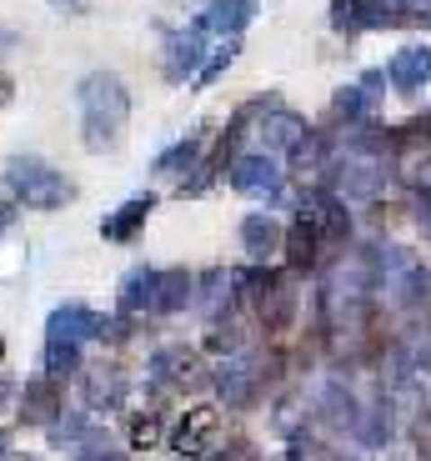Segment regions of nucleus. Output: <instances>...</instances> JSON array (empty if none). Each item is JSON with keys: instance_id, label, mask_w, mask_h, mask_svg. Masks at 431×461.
Listing matches in <instances>:
<instances>
[{"instance_id": "nucleus-1", "label": "nucleus", "mask_w": 431, "mask_h": 461, "mask_svg": "<svg viewBox=\"0 0 431 461\" xmlns=\"http://www.w3.org/2000/svg\"><path fill=\"white\" fill-rule=\"evenodd\" d=\"M76 101H81V140L85 150H111L126 136L130 121V91L116 70H91L81 86H76Z\"/></svg>"}, {"instance_id": "nucleus-2", "label": "nucleus", "mask_w": 431, "mask_h": 461, "mask_svg": "<svg viewBox=\"0 0 431 461\" xmlns=\"http://www.w3.org/2000/svg\"><path fill=\"white\" fill-rule=\"evenodd\" d=\"M5 191H11V201L25 211H60V206L76 201V181H66V176L50 161H40V156H11V161H5Z\"/></svg>"}, {"instance_id": "nucleus-3", "label": "nucleus", "mask_w": 431, "mask_h": 461, "mask_svg": "<svg viewBox=\"0 0 431 461\" xmlns=\"http://www.w3.org/2000/svg\"><path fill=\"white\" fill-rule=\"evenodd\" d=\"M231 185L251 201H276L286 176H281L276 156H261V150H246V156H231Z\"/></svg>"}, {"instance_id": "nucleus-4", "label": "nucleus", "mask_w": 431, "mask_h": 461, "mask_svg": "<svg viewBox=\"0 0 431 461\" xmlns=\"http://www.w3.org/2000/svg\"><path fill=\"white\" fill-rule=\"evenodd\" d=\"M221 437V416H216V406H191L181 421H175V431H171V447H175V456H191V461H201L211 451V441Z\"/></svg>"}, {"instance_id": "nucleus-5", "label": "nucleus", "mask_w": 431, "mask_h": 461, "mask_svg": "<svg viewBox=\"0 0 431 461\" xmlns=\"http://www.w3.org/2000/svg\"><path fill=\"white\" fill-rule=\"evenodd\" d=\"M101 326L105 316L81 306V301H70V306H56L46 321V341H66V346H81V341H101Z\"/></svg>"}, {"instance_id": "nucleus-6", "label": "nucleus", "mask_w": 431, "mask_h": 461, "mask_svg": "<svg viewBox=\"0 0 431 461\" xmlns=\"http://www.w3.org/2000/svg\"><path fill=\"white\" fill-rule=\"evenodd\" d=\"M25 427H56L60 416V381L56 376H31L21 386V406H15Z\"/></svg>"}, {"instance_id": "nucleus-7", "label": "nucleus", "mask_w": 431, "mask_h": 461, "mask_svg": "<svg viewBox=\"0 0 431 461\" xmlns=\"http://www.w3.org/2000/svg\"><path fill=\"white\" fill-rule=\"evenodd\" d=\"M251 21H256V0H206V11L196 15V25L216 41H236Z\"/></svg>"}, {"instance_id": "nucleus-8", "label": "nucleus", "mask_w": 431, "mask_h": 461, "mask_svg": "<svg viewBox=\"0 0 431 461\" xmlns=\"http://www.w3.org/2000/svg\"><path fill=\"white\" fill-rule=\"evenodd\" d=\"M201 56H206V31H201V25L175 31L171 41H166V76H171V81H196Z\"/></svg>"}, {"instance_id": "nucleus-9", "label": "nucleus", "mask_w": 431, "mask_h": 461, "mask_svg": "<svg viewBox=\"0 0 431 461\" xmlns=\"http://www.w3.org/2000/svg\"><path fill=\"white\" fill-rule=\"evenodd\" d=\"M151 376L161 381V386H196L206 371H201L196 351H186V346H161L151 357Z\"/></svg>"}, {"instance_id": "nucleus-10", "label": "nucleus", "mask_w": 431, "mask_h": 461, "mask_svg": "<svg viewBox=\"0 0 431 461\" xmlns=\"http://www.w3.org/2000/svg\"><path fill=\"white\" fill-rule=\"evenodd\" d=\"M156 211V196H130L126 206H116L111 216L101 221V236L111 246H126V241H136V230L146 226V216Z\"/></svg>"}, {"instance_id": "nucleus-11", "label": "nucleus", "mask_w": 431, "mask_h": 461, "mask_svg": "<svg viewBox=\"0 0 431 461\" xmlns=\"http://www.w3.org/2000/svg\"><path fill=\"white\" fill-rule=\"evenodd\" d=\"M81 392H85V406H91V411H116V406L126 402V376L95 366L81 376Z\"/></svg>"}, {"instance_id": "nucleus-12", "label": "nucleus", "mask_w": 431, "mask_h": 461, "mask_svg": "<svg viewBox=\"0 0 431 461\" xmlns=\"http://www.w3.org/2000/svg\"><path fill=\"white\" fill-rule=\"evenodd\" d=\"M191 296H196V276L191 271H156V301H151V312H186L191 306Z\"/></svg>"}, {"instance_id": "nucleus-13", "label": "nucleus", "mask_w": 431, "mask_h": 461, "mask_svg": "<svg viewBox=\"0 0 431 461\" xmlns=\"http://www.w3.org/2000/svg\"><path fill=\"white\" fill-rule=\"evenodd\" d=\"M386 76H391V86H397V91H407V95H411L417 86H427V81H431V50H427V46H407V50H397Z\"/></svg>"}, {"instance_id": "nucleus-14", "label": "nucleus", "mask_w": 431, "mask_h": 461, "mask_svg": "<svg viewBox=\"0 0 431 461\" xmlns=\"http://www.w3.org/2000/svg\"><path fill=\"white\" fill-rule=\"evenodd\" d=\"M256 366L251 361H231V366L216 371V392H221L226 406H251L256 402Z\"/></svg>"}, {"instance_id": "nucleus-15", "label": "nucleus", "mask_w": 431, "mask_h": 461, "mask_svg": "<svg viewBox=\"0 0 431 461\" xmlns=\"http://www.w3.org/2000/svg\"><path fill=\"white\" fill-rule=\"evenodd\" d=\"M151 301H156V271H151V266L126 271V281H121V316L151 312Z\"/></svg>"}, {"instance_id": "nucleus-16", "label": "nucleus", "mask_w": 431, "mask_h": 461, "mask_svg": "<svg viewBox=\"0 0 431 461\" xmlns=\"http://www.w3.org/2000/svg\"><path fill=\"white\" fill-rule=\"evenodd\" d=\"M241 246H246V256H256V261L276 256V246H281L276 216H246V221H241Z\"/></svg>"}, {"instance_id": "nucleus-17", "label": "nucleus", "mask_w": 431, "mask_h": 461, "mask_svg": "<svg viewBox=\"0 0 431 461\" xmlns=\"http://www.w3.org/2000/svg\"><path fill=\"white\" fill-rule=\"evenodd\" d=\"M286 256H292V271H311V266L321 261V236H316L306 221H296V226L286 230Z\"/></svg>"}, {"instance_id": "nucleus-18", "label": "nucleus", "mask_w": 431, "mask_h": 461, "mask_svg": "<svg viewBox=\"0 0 431 461\" xmlns=\"http://www.w3.org/2000/svg\"><path fill=\"white\" fill-rule=\"evenodd\" d=\"M196 161H201V136H186V140H175L171 150H161V156H156V176L196 171Z\"/></svg>"}, {"instance_id": "nucleus-19", "label": "nucleus", "mask_w": 431, "mask_h": 461, "mask_svg": "<svg viewBox=\"0 0 431 461\" xmlns=\"http://www.w3.org/2000/svg\"><path fill=\"white\" fill-rule=\"evenodd\" d=\"M50 441H56V447L85 441V451H91V447H105V431L95 427V421H56V427H50Z\"/></svg>"}, {"instance_id": "nucleus-20", "label": "nucleus", "mask_w": 431, "mask_h": 461, "mask_svg": "<svg viewBox=\"0 0 431 461\" xmlns=\"http://www.w3.org/2000/svg\"><path fill=\"white\" fill-rule=\"evenodd\" d=\"M81 371V346H66V341H46V376H70Z\"/></svg>"}, {"instance_id": "nucleus-21", "label": "nucleus", "mask_w": 431, "mask_h": 461, "mask_svg": "<svg viewBox=\"0 0 431 461\" xmlns=\"http://www.w3.org/2000/svg\"><path fill=\"white\" fill-rule=\"evenodd\" d=\"M331 25L341 35H356L362 31V0H331Z\"/></svg>"}, {"instance_id": "nucleus-22", "label": "nucleus", "mask_w": 431, "mask_h": 461, "mask_svg": "<svg viewBox=\"0 0 431 461\" xmlns=\"http://www.w3.org/2000/svg\"><path fill=\"white\" fill-rule=\"evenodd\" d=\"M156 441H161V416H136V421H130V447H156Z\"/></svg>"}, {"instance_id": "nucleus-23", "label": "nucleus", "mask_w": 431, "mask_h": 461, "mask_svg": "<svg viewBox=\"0 0 431 461\" xmlns=\"http://www.w3.org/2000/svg\"><path fill=\"white\" fill-rule=\"evenodd\" d=\"M206 346H211V351H236V346H241V341H236V331H231V326H226V331H221V326H216Z\"/></svg>"}, {"instance_id": "nucleus-24", "label": "nucleus", "mask_w": 431, "mask_h": 461, "mask_svg": "<svg viewBox=\"0 0 431 461\" xmlns=\"http://www.w3.org/2000/svg\"><path fill=\"white\" fill-rule=\"evenodd\" d=\"M76 461H126L121 451H111V447H91V451H81Z\"/></svg>"}, {"instance_id": "nucleus-25", "label": "nucleus", "mask_w": 431, "mask_h": 461, "mask_svg": "<svg viewBox=\"0 0 431 461\" xmlns=\"http://www.w3.org/2000/svg\"><path fill=\"white\" fill-rule=\"evenodd\" d=\"M216 461H251V447H246V441H236V447H231V451H221Z\"/></svg>"}, {"instance_id": "nucleus-26", "label": "nucleus", "mask_w": 431, "mask_h": 461, "mask_svg": "<svg viewBox=\"0 0 431 461\" xmlns=\"http://www.w3.org/2000/svg\"><path fill=\"white\" fill-rule=\"evenodd\" d=\"M11 221H15V201H0V230L11 226Z\"/></svg>"}, {"instance_id": "nucleus-27", "label": "nucleus", "mask_w": 431, "mask_h": 461, "mask_svg": "<svg viewBox=\"0 0 431 461\" xmlns=\"http://www.w3.org/2000/svg\"><path fill=\"white\" fill-rule=\"evenodd\" d=\"M11 95H15V81H11V76H0V105L11 101Z\"/></svg>"}, {"instance_id": "nucleus-28", "label": "nucleus", "mask_w": 431, "mask_h": 461, "mask_svg": "<svg viewBox=\"0 0 431 461\" xmlns=\"http://www.w3.org/2000/svg\"><path fill=\"white\" fill-rule=\"evenodd\" d=\"M11 456V437H5V431H0V461Z\"/></svg>"}, {"instance_id": "nucleus-29", "label": "nucleus", "mask_w": 431, "mask_h": 461, "mask_svg": "<svg viewBox=\"0 0 431 461\" xmlns=\"http://www.w3.org/2000/svg\"><path fill=\"white\" fill-rule=\"evenodd\" d=\"M11 46H15V35H11V31H0V50H11Z\"/></svg>"}, {"instance_id": "nucleus-30", "label": "nucleus", "mask_w": 431, "mask_h": 461, "mask_svg": "<svg viewBox=\"0 0 431 461\" xmlns=\"http://www.w3.org/2000/svg\"><path fill=\"white\" fill-rule=\"evenodd\" d=\"M0 357H5V341H0Z\"/></svg>"}]
</instances>
